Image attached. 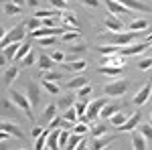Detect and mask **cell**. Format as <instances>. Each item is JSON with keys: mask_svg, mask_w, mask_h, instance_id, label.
I'll return each instance as SVG.
<instances>
[{"mask_svg": "<svg viewBox=\"0 0 152 150\" xmlns=\"http://www.w3.org/2000/svg\"><path fill=\"white\" fill-rule=\"evenodd\" d=\"M26 29L28 26H26V20H24V23H18L16 26H12L8 33H4L2 35V49L12 45V43H23L24 37H26Z\"/></svg>", "mask_w": 152, "mask_h": 150, "instance_id": "6da1fadb", "label": "cell"}, {"mask_svg": "<svg viewBox=\"0 0 152 150\" xmlns=\"http://www.w3.org/2000/svg\"><path fill=\"white\" fill-rule=\"evenodd\" d=\"M99 37L107 39L112 45H118V47L124 45V47H128L132 41H136V39L140 37V33H132V31H130V33H110V31H107V33H102Z\"/></svg>", "mask_w": 152, "mask_h": 150, "instance_id": "7a4b0ae2", "label": "cell"}, {"mask_svg": "<svg viewBox=\"0 0 152 150\" xmlns=\"http://www.w3.org/2000/svg\"><path fill=\"white\" fill-rule=\"evenodd\" d=\"M10 100L18 105L20 110H23V114L26 116L28 120H35V114H33V104H31V100L26 97V93L18 91V89H10Z\"/></svg>", "mask_w": 152, "mask_h": 150, "instance_id": "3957f363", "label": "cell"}, {"mask_svg": "<svg viewBox=\"0 0 152 150\" xmlns=\"http://www.w3.org/2000/svg\"><path fill=\"white\" fill-rule=\"evenodd\" d=\"M105 105H107V100H105V97H97V100H94L91 104L87 105V114L81 116L79 120H81L83 124H85V122H94L95 118L102 114V110H104Z\"/></svg>", "mask_w": 152, "mask_h": 150, "instance_id": "277c9868", "label": "cell"}, {"mask_svg": "<svg viewBox=\"0 0 152 150\" xmlns=\"http://www.w3.org/2000/svg\"><path fill=\"white\" fill-rule=\"evenodd\" d=\"M130 83L124 79H118V81H112V83H105L104 85V93L107 97H122L124 93L128 91Z\"/></svg>", "mask_w": 152, "mask_h": 150, "instance_id": "5b68a950", "label": "cell"}, {"mask_svg": "<svg viewBox=\"0 0 152 150\" xmlns=\"http://www.w3.org/2000/svg\"><path fill=\"white\" fill-rule=\"evenodd\" d=\"M150 41H144V43H136V45H128L124 47L122 51H120V55H124V57H134V55H140L144 53L146 49H150Z\"/></svg>", "mask_w": 152, "mask_h": 150, "instance_id": "8992f818", "label": "cell"}, {"mask_svg": "<svg viewBox=\"0 0 152 150\" xmlns=\"http://www.w3.org/2000/svg\"><path fill=\"white\" fill-rule=\"evenodd\" d=\"M26 97L31 100L33 108H37L41 104V85L35 81H26Z\"/></svg>", "mask_w": 152, "mask_h": 150, "instance_id": "52a82bcc", "label": "cell"}, {"mask_svg": "<svg viewBox=\"0 0 152 150\" xmlns=\"http://www.w3.org/2000/svg\"><path fill=\"white\" fill-rule=\"evenodd\" d=\"M102 26L105 31H110V33H122L124 31V23L118 16H114V14H107L104 18V23H102Z\"/></svg>", "mask_w": 152, "mask_h": 150, "instance_id": "ba28073f", "label": "cell"}, {"mask_svg": "<svg viewBox=\"0 0 152 150\" xmlns=\"http://www.w3.org/2000/svg\"><path fill=\"white\" fill-rule=\"evenodd\" d=\"M18 110H20V108L14 104L12 100H8V97L2 100V118H4V120H8V118L14 120V118L18 116Z\"/></svg>", "mask_w": 152, "mask_h": 150, "instance_id": "9c48e42d", "label": "cell"}, {"mask_svg": "<svg viewBox=\"0 0 152 150\" xmlns=\"http://www.w3.org/2000/svg\"><path fill=\"white\" fill-rule=\"evenodd\" d=\"M140 124H142V114H140V112H134V114L126 120V124H122L118 130H120V132H134Z\"/></svg>", "mask_w": 152, "mask_h": 150, "instance_id": "30bf717a", "label": "cell"}, {"mask_svg": "<svg viewBox=\"0 0 152 150\" xmlns=\"http://www.w3.org/2000/svg\"><path fill=\"white\" fill-rule=\"evenodd\" d=\"M99 65H114V67H126V57L124 55H102Z\"/></svg>", "mask_w": 152, "mask_h": 150, "instance_id": "8fae6325", "label": "cell"}, {"mask_svg": "<svg viewBox=\"0 0 152 150\" xmlns=\"http://www.w3.org/2000/svg\"><path fill=\"white\" fill-rule=\"evenodd\" d=\"M105 6H107L110 14H114V16H128V12H130L124 4L118 2V0H105Z\"/></svg>", "mask_w": 152, "mask_h": 150, "instance_id": "7c38bea8", "label": "cell"}, {"mask_svg": "<svg viewBox=\"0 0 152 150\" xmlns=\"http://www.w3.org/2000/svg\"><path fill=\"white\" fill-rule=\"evenodd\" d=\"M114 140H118L116 134H112V136H102V138H94L87 150H104L105 146H110V144H112Z\"/></svg>", "mask_w": 152, "mask_h": 150, "instance_id": "4fadbf2b", "label": "cell"}, {"mask_svg": "<svg viewBox=\"0 0 152 150\" xmlns=\"http://www.w3.org/2000/svg\"><path fill=\"white\" fill-rule=\"evenodd\" d=\"M150 95H152V81H148L140 91L134 95V105H144L146 102H148V97H150Z\"/></svg>", "mask_w": 152, "mask_h": 150, "instance_id": "5bb4252c", "label": "cell"}, {"mask_svg": "<svg viewBox=\"0 0 152 150\" xmlns=\"http://www.w3.org/2000/svg\"><path fill=\"white\" fill-rule=\"evenodd\" d=\"M20 45H23V43H12V45H8V47L2 49V65H6L8 61H14V57H16Z\"/></svg>", "mask_w": 152, "mask_h": 150, "instance_id": "9a60e30c", "label": "cell"}, {"mask_svg": "<svg viewBox=\"0 0 152 150\" xmlns=\"http://www.w3.org/2000/svg\"><path fill=\"white\" fill-rule=\"evenodd\" d=\"M118 2H122L128 10H142V12H152V8L148 4H144L142 0H118Z\"/></svg>", "mask_w": 152, "mask_h": 150, "instance_id": "2e32d148", "label": "cell"}, {"mask_svg": "<svg viewBox=\"0 0 152 150\" xmlns=\"http://www.w3.org/2000/svg\"><path fill=\"white\" fill-rule=\"evenodd\" d=\"M75 104H77V95H75L73 91L61 95V97H59V102H57V105L63 110V112H65V110H69V108H73Z\"/></svg>", "mask_w": 152, "mask_h": 150, "instance_id": "e0dca14e", "label": "cell"}, {"mask_svg": "<svg viewBox=\"0 0 152 150\" xmlns=\"http://www.w3.org/2000/svg\"><path fill=\"white\" fill-rule=\"evenodd\" d=\"M2 130H4V132H8V134L14 136V138H18V140L24 138V132H23V130L16 126V124H10L8 120H2Z\"/></svg>", "mask_w": 152, "mask_h": 150, "instance_id": "ac0fdd59", "label": "cell"}, {"mask_svg": "<svg viewBox=\"0 0 152 150\" xmlns=\"http://www.w3.org/2000/svg\"><path fill=\"white\" fill-rule=\"evenodd\" d=\"M18 77V67L16 65H12L8 69H4V75H2V83H4V87H10L12 81Z\"/></svg>", "mask_w": 152, "mask_h": 150, "instance_id": "d6986e66", "label": "cell"}, {"mask_svg": "<svg viewBox=\"0 0 152 150\" xmlns=\"http://www.w3.org/2000/svg\"><path fill=\"white\" fill-rule=\"evenodd\" d=\"M89 81H87V77L85 75H77V77H73V79L67 81V87L69 89H81V87H85Z\"/></svg>", "mask_w": 152, "mask_h": 150, "instance_id": "ffe728a7", "label": "cell"}, {"mask_svg": "<svg viewBox=\"0 0 152 150\" xmlns=\"http://www.w3.org/2000/svg\"><path fill=\"white\" fill-rule=\"evenodd\" d=\"M132 148L134 150H146V138L140 132H132Z\"/></svg>", "mask_w": 152, "mask_h": 150, "instance_id": "44dd1931", "label": "cell"}, {"mask_svg": "<svg viewBox=\"0 0 152 150\" xmlns=\"http://www.w3.org/2000/svg\"><path fill=\"white\" fill-rule=\"evenodd\" d=\"M4 14L6 16H18V14H23V6H18V4H14V2H4Z\"/></svg>", "mask_w": 152, "mask_h": 150, "instance_id": "7402d4cb", "label": "cell"}, {"mask_svg": "<svg viewBox=\"0 0 152 150\" xmlns=\"http://www.w3.org/2000/svg\"><path fill=\"white\" fill-rule=\"evenodd\" d=\"M118 112H122V105L120 104H110V105H105L104 110H102V118H104V120H110V118H112V116H116Z\"/></svg>", "mask_w": 152, "mask_h": 150, "instance_id": "603a6c76", "label": "cell"}, {"mask_svg": "<svg viewBox=\"0 0 152 150\" xmlns=\"http://www.w3.org/2000/svg\"><path fill=\"white\" fill-rule=\"evenodd\" d=\"M57 110H59L57 104H49L47 108L43 110V122H51V120H55V118H57Z\"/></svg>", "mask_w": 152, "mask_h": 150, "instance_id": "cb8c5ba5", "label": "cell"}, {"mask_svg": "<svg viewBox=\"0 0 152 150\" xmlns=\"http://www.w3.org/2000/svg\"><path fill=\"white\" fill-rule=\"evenodd\" d=\"M126 67H114V65H99L97 67V73L102 75H120Z\"/></svg>", "mask_w": 152, "mask_h": 150, "instance_id": "d4e9b609", "label": "cell"}, {"mask_svg": "<svg viewBox=\"0 0 152 150\" xmlns=\"http://www.w3.org/2000/svg\"><path fill=\"white\" fill-rule=\"evenodd\" d=\"M53 63H55V61H53V57H49V55H45V53H41V55H39V59H37V65H39L43 71H49L51 67H53Z\"/></svg>", "mask_w": 152, "mask_h": 150, "instance_id": "484cf974", "label": "cell"}, {"mask_svg": "<svg viewBox=\"0 0 152 150\" xmlns=\"http://www.w3.org/2000/svg\"><path fill=\"white\" fill-rule=\"evenodd\" d=\"M132 33H140V31H146L148 29V20H144V18H136V20H132L128 26Z\"/></svg>", "mask_w": 152, "mask_h": 150, "instance_id": "4316f807", "label": "cell"}, {"mask_svg": "<svg viewBox=\"0 0 152 150\" xmlns=\"http://www.w3.org/2000/svg\"><path fill=\"white\" fill-rule=\"evenodd\" d=\"M97 51H99L102 55H118L122 49L118 45H112V43H110V45H97Z\"/></svg>", "mask_w": 152, "mask_h": 150, "instance_id": "83f0119b", "label": "cell"}, {"mask_svg": "<svg viewBox=\"0 0 152 150\" xmlns=\"http://www.w3.org/2000/svg\"><path fill=\"white\" fill-rule=\"evenodd\" d=\"M81 140L83 136H79V134H75V132H71V136H69V142H67V146H65V150H75L79 144H81Z\"/></svg>", "mask_w": 152, "mask_h": 150, "instance_id": "f1b7e54d", "label": "cell"}, {"mask_svg": "<svg viewBox=\"0 0 152 150\" xmlns=\"http://www.w3.org/2000/svg\"><path fill=\"white\" fill-rule=\"evenodd\" d=\"M85 67H87V61L85 59H75V61L67 63V69L69 71H83Z\"/></svg>", "mask_w": 152, "mask_h": 150, "instance_id": "f546056e", "label": "cell"}, {"mask_svg": "<svg viewBox=\"0 0 152 150\" xmlns=\"http://www.w3.org/2000/svg\"><path fill=\"white\" fill-rule=\"evenodd\" d=\"M63 118H65L67 122H71V124H77V120H79V114H77L75 105H73V108H69V110H65V112H63Z\"/></svg>", "mask_w": 152, "mask_h": 150, "instance_id": "4dcf8cb0", "label": "cell"}, {"mask_svg": "<svg viewBox=\"0 0 152 150\" xmlns=\"http://www.w3.org/2000/svg\"><path fill=\"white\" fill-rule=\"evenodd\" d=\"M122 124H126V114H122V112H118L116 116H112V118H110V126H114V128H120Z\"/></svg>", "mask_w": 152, "mask_h": 150, "instance_id": "1f68e13d", "label": "cell"}, {"mask_svg": "<svg viewBox=\"0 0 152 150\" xmlns=\"http://www.w3.org/2000/svg\"><path fill=\"white\" fill-rule=\"evenodd\" d=\"M31 51H33V49H31V43H23L20 49H18V53H16V57H14V61H23Z\"/></svg>", "mask_w": 152, "mask_h": 150, "instance_id": "d6a6232c", "label": "cell"}, {"mask_svg": "<svg viewBox=\"0 0 152 150\" xmlns=\"http://www.w3.org/2000/svg\"><path fill=\"white\" fill-rule=\"evenodd\" d=\"M26 26H28V33H33V31H39V29L43 26V20H41V18H37V16H31V18L26 20Z\"/></svg>", "mask_w": 152, "mask_h": 150, "instance_id": "836d02e7", "label": "cell"}, {"mask_svg": "<svg viewBox=\"0 0 152 150\" xmlns=\"http://www.w3.org/2000/svg\"><path fill=\"white\" fill-rule=\"evenodd\" d=\"M43 87H45L51 95H59V91H61V89H59V85L55 83V81H45V79H43Z\"/></svg>", "mask_w": 152, "mask_h": 150, "instance_id": "e575fe53", "label": "cell"}, {"mask_svg": "<svg viewBox=\"0 0 152 150\" xmlns=\"http://www.w3.org/2000/svg\"><path fill=\"white\" fill-rule=\"evenodd\" d=\"M105 134H107V126H105V124H97V126H94V130H91V136H94V138H102Z\"/></svg>", "mask_w": 152, "mask_h": 150, "instance_id": "d590c367", "label": "cell"}, {"mask_svg": "<svg viewBox=\"0 0 152 150\" xmlns=\"http://www.w3.org/2000/svg\"><path fill=\"white\" fill-rule=\"evenodd\" d=\"M138 132H140L146 140H152V126L150 124H144V122H142L140 126H138Z\"/></svg>", "mask_w": 152, "mask_h": 150, "instance_id": "8d00e7d4", "label": "cell"}, {"mask_svg": "<svg viewBox=\"0 0 152 150\" xmlns=\"http://www.w3.org/2000/svg\"><path fill=\"white\" fill-rule=\"evenodd\" d=\"M75 39H81V31H71V33L61 35V41H63V43H71V41H75Z\"/></svg>", "mask_w": 152, "mask_h": 150, "instance_id": "74e56055", "label": "cell"}, {"mask_svg": "<svg viewBox=\"0 0 152 150\" xmlns=\"http://www.w3.org/2000/svg\"><path fill=\"white\" fill-rule=\"evenodd\" d=\"M37 59H39V55H35V51H31V53L20 61V65H23V67H31L33 63H37Z\"/></svg>", "mask_w": 152, "mask_h": 150, "instance_id": "f35d334b", "label": "cell"}, {"mask_svg": "<svg viewBox=\"0 0 152 150\" xmlns=\"http://www.w3.org/2000/svg\"><path fill=\"white\" fill-rule=\"evenodd\" d=\"M69 51H71V55L77 57V53H85V51H87V45H85V43H79V45H73V43H71Z\"/></svg>", "mask_w": 152, "mask_h": 150, "instance_id": "ab89813d", "label": "cell"}, {"mask_svg": "<svg viewBox=\"0 0 152 150\" xmlns=\"http://www.w3.org/2000/svg\"><path fill=\"white\" fill-rule=\"evenodd\" d=\"M87 105H89V104H87L85 100H77V104H75V110H77V114H79V118L87 114Z\"/></svg>", "mask_w": 152, "mask_h": 150, "instance_id": "60d3db41", "label": "cell"}, {"mask_svg": "<svg viewBox=\"0 0 152 150\" xmlns=\"http://www.w3.org/2000/svg\"><path fill=\"white\" fill-rule=\"evenodd\" d=\"M73 132H75V134H79V136H85V134L89 132V126H87V124H83V122H79V124H75V126H73Z\"/></svg>", "mask_w": 152, "mask_h": 150, "instance_id": "b9f144b4", "label": "cell"}, {"mask_svg": "<svg viewBox=\"0 0 152 150\" xmlns=\"http://www.w3.org/2000/svg\"><path fill=\"white\" fill-rule=\"evenodd\" d=\"M91 91H94V87H91V85L87 83L85 87H81V89H77V100H85V97H87V95H89Z\"/></svg>", "mask_w": 152, "mask_h": 150, "instance_id": "7bdbcfd3", "label": "cell"}, {"mask_svg": "<svg viewBox=\"0 0 152 150\" xmlns=\"http://www.w3.org/2000/svg\"><path fill=\"white\" fill-rule=\"evenodd\" d=\"M43 79L45 81H59L61 79V73H57V71H43Z\"/></svg>", "mask_w": 152, "mask_h": 150, "instance_id": "ee69618b", "label": "cell"}, {"mask_svg": "<svg viewBox=\"0 0 152 150\" xmlns=\"http://www.w3.org/2000/svg\"><path fill=\"white\" fill-rule=\"evenodd\" d=\"M37 43L41 47H51L53 43H57V37H43V39H37Z\"/></svg>", "mask_w": 152, "mask_h": 150, "instance_id": "f6af8a7d", "label": "cell"}, {"mask_svg": "<svg viewBox=\"0 0 152 150\" xmlns=\"http://www.w3.org/2000/svg\"><path fill=\"white\" fill-rule=\"evenodd\" d=\"M150 67H152V57H144L138 61V69L146 71V69H150Z\"/></svg>", "mask_w": 152, "mask_h": 150, "instance_id": "bcb514c9", "label": "cell"}, {"mask_svg": "<svg viewBox=\"0 0 152 150\" xmlns=\"http://www.w3.org/2000/svg\"><path fill=\"white\" fill-rule=\"evenodd\" d=\"M63 20H65L67 24H71V26H75V29L79 26V23H77V18H75L73 14H69V12H63Z\"/></svg>", "mask_w": 152, "mask_h": 150, "instance_id": "7dc6e473", "label": "cell"}, {"mask_svg": "<svg viewBox=\"0 0 152 150\" xmlns=\"http://www.w3.org/2000/svg\"><path fill=\"white\" fill-rule=\"evenodd\" d=\"M49 2H51V6L57 8V10H67V0H49Z\"/></svg>", "mask_w": 152, "mask_h": 150, "instance_id": "c3c4849f", "label": "cell"}, {"mask_svg": "<svg viewBox=\"0 0 152 150\" xmlns=\"http://www.w3.org/2000/svg\"><path fill=\"white\" fill-rule=\"evenodd\" d=\"M51 57H53V61H55V63H65V61H67V55H65L63 51H55Z\"/></svg>", "mask_w": 152, "mask_h": 150, "instance_id": "681fc988", "label": "cell"}, {"mask_svg": "<svg viewBox=\"0 0 152 150\" xmlns=\"http://www.w3.org/2000/svg\"><path fill=\"white\" fill-rule=\"evenodd\" d=\"M43 132H45V128H43V126H35V128H33V130H31V136H33V138H39V136H41V134H43Z\"/></svg>", "mask_w": 152, "mask_h": 150, "instance_id": "f907efd6", "label": "cell"}, {"mask_svg": "<svg viewBox=\"0 0 152 150\" xmlns=\"http://www.w3.org/2000/svg\"><path fill=\"white\" fill-rule=\"evenodd\" d=\"M81 2L85 6H89V8H99V4H102L99 0H81Z\"/></svg>", "mask_w": 152, "mask_h": 150, "instance_id": "816d5d0a", "label": "cell"}, {"mask_svg": "<svg viewBox=\"0 0 152 150\" xmlns=\"http://www.w3.org/2000/svg\"><path fill=\"white\" fill-rule=\"evenodd\" d=\"M43 20V26H47V29H53V20L51 18H41Z\"/></svg>", "mask_w": 152, "mask_h": 150, "instance_id": "f5cc1de1", "label": "cell"}, {"mask_svg": "<svg viewBox=\"0 0 152 150\" xmlns=\"http://www.w3.org/2000/svg\"><path fill=\"white\" fill-rule=\"evenodd\" d=\"M87 148H89V146H87V140L83 138V140H81V144H79V146H77L75 150H87Z\"/></svg>", "mask_w": 152, "mask_h": 150, "instance_id": "db71d44e", "label": "cell"}, {"mask_svg": "<svg viewBox=\"0 0 152 150\" xmlns=\"http://www.w3.org/2000/svg\"><path fill=\"white\" fill-rule=\"evenodd\" d=\"M26 4H28V6H33V8H35V6H39V0H26Z\"/></svg>", "mask_w": 152, "mask_h": 150, "instance_id": "11a10c76", "label": "cell"}, {"mask_svg": "<svg viewBox=\"0 0 152 150\" xmlns=\"http://www.w3.org/2000/svg\"><path fill=\"white\" fill-rule=\"evenodd\" d=\"M12 2H14V4H18V6H24V4H26V0H12Z\"/></svg>", "mask_w": 152, "mask_h": 150, "instance_id": "9f6ffc18", "label": "cell"}, {"mask_svg": "<svg viewBox=\"0 0 152 150\" xmlns=\"http://www.w3.org/2000/svg\"><path fill=\"white\" fill-rule=\"evenodd\" d=\"M146 41H150V43H152V35H148V39H146Z\"/></svg>", "mask_w": 152, "mask_h": 150, "instance_id": "6f0895ef", "label": "cell"}, {"mask_svg": "<svg viewBox=\"0 0 152 150\" xmlns=\"http://www.w3.org/2000/svg\"><path fill=\"white\" fill-rule=\"evenodd\" d=\"M148 51H150V53H152V45H150V49H148Z\"/></svg>", "mask_w": 152, "mask_h": 150, "instance_id": "680465c9", "label": "cell"}, {"mask_svg": "<svg viewBox=\"0 0 152 150\" xmlns=\"http://www.w3.org/2000/svg\"><path fill=\"white\" fill-rule=\"evenodd\" d=\"M45 150H51V148H49V146H45Z\"/></svg>", "mask_w": 152, "mask_h": 150, "instance_id": "91938a15", "label": "cell"}, {"mask_svg": "<svg viewBox=\"0 0 152 150\" xmlns=\"http://www.w3.org/2000/svg\"><path fill=\"white\" fill-rule=\"evenodd\" d=\"M67 2H71V0H67Z\"/></svg>", "mask_w": 152, "mask_h": 150, "instance_id": "94428289", "label": "cell"}, {"mask_svg": "<svg viewBox=\"0 0 152 150\" xmlns=\"http://www.w3.org/2000/svg\"><path fill=\"white\" fill-rule=\"evenodd\" d=\"M20 150H24V148H20Z\"/></svg>", "mask_w": 152, "mask_h": 150, "instance_id": "6125c7cd", "label": "cell"}, {"mask_svg": "<svg viewBox=\"0 0 152 150\" xmlns=\"http://www.w3.org/2000/svg\"><path fill=\"white\" fill-rule=\"evenodd\" d=\"M150 118H152V114H150Z\"/></svg>", "mask_w": 152, "mask_h": 150, "instance_id": "be15d7a7", "label": "cell"}]
</instances>
